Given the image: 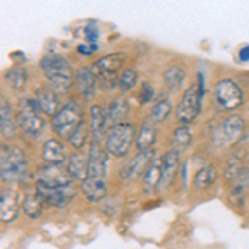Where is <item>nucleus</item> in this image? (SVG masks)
Segmentation results:
<instances>
[{
    "label": "nucleus",
    "instance_id": "obj_1",
    "mask_svg": "<svg viewBox=\"0 0 249 249\" xmlns=\"http://www.w3.org/2000/svg\"><path fill=\"white\" fill-rule=\"evenodd\" d=\"M40 68L47 77L50 88L57 93H68L73 87V68L65 57L48 53L40 60Z\"/></svg>",
    "mask_w": 249,
    "mask_h": 249
},
{
    "label": "nucleus",
    "instance_id": "obj_2",
    "mask_svg": "<svg viewBox=\"0 0 249 249\" xmlns=\"http://www.w3.org/2000/svg\"><path fill=\"white\" fill-rule=\"evenodd\" d=\"M0 170H2V181L7 183H25L29 179V163L27 156L18 146L2 144L0 153Z\"/></svg>",
    "mask_w": 249,
    "mask_h": 249
},
{
    "label": "nucleus",
    "instance_id": "obj_3",
    "mask_svg": "<svg viewBox=\"0 0 249 249\" xmlns=\"http://www.w3.org/2000/svg\"><path fill=\"white\" fill-rule=\"evenodd\" d=\"M83 123V111L78 102L70 100L50 118V126L55 135L68 140Z\"/></svg>",
    "mask_w": 249,
    "mask_h": 249
},
{
    "label": "nucleus",
    "instance_id": "obj_4",
    "mask_svg": "<svg viewBox=\"0 0 249 249\" xmlns=\"http://www.w3.org/2000/svg\"><path fill=\"white\" fill-rule=\"evenodd\" d=\"M124 63V55L123 53H108L105 57L98 58L91 65L96 80L105 90H113L115 87H118L120 82V70H122Z\"/></svg>",
    "mask_w": 249,
    "mask_h": 249
},
{
    "label": "nucleus",
    "instance_id": "obj_5",
    "mask_svg": "<svg viewBox=\"0 0 249 249\" xmlns=\"http://www.w3.org/2000/svg\"><path fill=\"white\" fill-rule=\"evenodd\" d=\"M133 142H136L135 126L131 123L124 122L120 124H113L107 135L105 148L110 155L116 158H123L130 153V148Z\"/></svg>",
    "mask_w": 249,
    "mask_h": 249
},
{
    "label": "nucleus",
    "instance_id": "obj_6",
    "mask_svg": "<svg viewBox=\"0 0 249 249\" xmlns=\"http://www.w3.org/2000/svg\"><path fill=\"white\" fill-rule=\"evenodd\" d=\"M40 113L42 111L38 110L35 98H27L22 102V108H20L18 115V126L25 138L37 140L42 135L43 128H45V122H43Z\"/></svg>",
    "mask_w": 249,
    "mask_h": 249
},
{
    "label": "nucleus",
    "instance_id": "obj_7",
    "mask_svg": "<svg viewBox=\"0 0 249 249\" xmlns=\"http://www.w3.org/2000/svg\"><path fill=\"white\" fill-rule=\"evenodd\" d=\"M203 95L204 91L199 88L198 83H193L191 87L186 88V91L183 93L181 102L176 107V120H178V123L188 126V124L198 118L199 111H201Z\"/></svg>",
    "mask_w": 249,
    "mask_h": 249
},
{
    "label": "nucleus",
    "instance_id": "obj_8",
    "mask_svg": "<svg viewBox=\"0 0 249 249\" xmlns=\"http://www.w3.org/2000/svg\"><path fill=\"white\" fill-rule=\"evenodd\" d=\"M214 102L219 111H232L244 102L243 90L231 78L219 80L214 85Z\"/></svg>",
    "mask_w": 249,
    "mask_h": 249
},
{
    "label": "nucleus",
    "instance_id": "obj_9",
    "mask_svg": "<svg viewBox=\"0 0 249 249\" xmlns=\"http://www.w3.org/2000/svg\"><path fill=\"white\" fill-rule=\"evenodd\" d=\"M37 191L42 195V198L45 199V204L53 208H65L70 201H73L75 196H77V190L75 183L65 184V186H42V184H35Z\"/></svg>",
    "mask_w": 249,
    "mask_h": 249
},
{
    "label": "nucleus",
    "instance_id": "obj_10",
    "mask_svg": "<svg viewBox=\"0 0 249 249\" xmlns=\"http://www.w3.org/2000/svg\"><path fill=\"white\" fill-rule=\"evenodd\" d=\"M108 151L102 146L100 140H91L88 148V175L87 178H100L105 179L107 166H108Z\"/></svg>",
    "mask_w": 249,
    "mask_h": 249
},
{
    "label": "nucleus",
    "instance_id": "obj_11",
    "mask_svg": "<svg viewBox=\"0 0 249 249\" xmlns=\"http://www.w3.org/2000/svg\"><path fill=\"white\" fill-rule=\"evenodd\" d=\"M244 120L238 115H231L214 131V142L218 144H234L243 138Z\"/></svg>",
    "mask_w": 249,
    "mask_h": 249
},
{
    "label": "nucleus",
    "instance_id": "obj_12",
    "mask_svg": "<svg viewBox=\"0 0 249 249\" xmlns=\"http://www.w3.org/2000/svg\"><path fill=\"white\" fill-rule=\"evenodd\" d=\"M75 183V179L68 175V171L63 170L62 166H52V164H45L37 171L35 176V184H42V186H65V184Z\"/></svg>",
    "mask_w": 249,
    "mask_h": 249
},
{
    "label": "nucleus",
    "instance_id": "obj_13",
    "mask_svg": "<svg viewBox=\"0 0 249 249\" xmlns=\"http://www.w3.org/2000/svg\"><path fill=\"white\" fill-rule=\"evenodd\" d=\"M155 158V150L151 151H138L130 161H126L123 164L122 171V179H131L135 176H140V175H144V171L148 170V166L151 164Z\"/></svg>",
    "mask_w": 249,
    "mask_h": 249
},
{
    "label": "nucleus",
    "instance_id": "obj_14",
    "mask_svg": "<svg viewBox=\"0 0 249 249\" xmlns=\"http://www.w3.org/2000/svg\"><path fill=\"white\" fill-rule=\"evenodd\" d=\"M20 199H23L20 196L18 191L12 190V188H5L2 190L0 195V218L3 223H12L17 219L20 213Z\"/></svg>",
    "mask_w": 249,
    "mask_h": 249
},
{
    "label": "nucleus",
    "instance_id": "obj_15",
    "mask_svg": "<svg viewBox=\"0 0 249 249\" xmlns=\"http://www.w3.org/2000/svg\"><path fill=\"white\" fill-rule=\"evenodd\" d=\"M96 77L91 67H80L75 73V85L83 100H91L96 95Z\"/></svg>",
    "mask_w": 249,
    "mask_h": 249
},
{
    "label": "nucleus",
    "instance_id": "obj_16",
    "mask_svg": "<svg viewBox=\"0 0 249 249\" xmlns=\"http://www.w3.org/2000/svg\"><path fill=\"white\" fill-rule=\"evenodd\" d=\"M35 102H37L38 110L42 111V115H47V116H50V118L60 110L58 93L48 87L38 88L37 95H35Z\"/></svg>",
    "mask_w": 249,
    "mask_h": 249
},
{
    "label": "nucleus",
    "instance_id": "obj_17",
    "mask_svg": "<svg viewBox=\"0 0 249 249\" xmlns=\"http://www.w3.org/2000/svg\"><path fill=\"white\" fill-rule=\"evenodd\" d=\"M43 208H45V199L37 191V188H32V190L25 191L22 199V210L27 218L38 219L43 214Z\"/></svg>",
    "mask_w": 249,
    "mask_h": 249
},
{
    "label": "nucleus",
    "instance_id": "obj_18",
    "mask_svg": "<svg viewBox=\"0 0 249 249\" xmlns=\"http://www.w3.org/2000/svg\"><path fill=\"white\" fill-rule=\"evenodd\" d=\"M179 158H181V151L175 150V148H170V151L163 156V176H161V183H160L158 190H166L171 184L176 171H178Z\"/></svg>",
    "mask_w": 249,
    "mask_h": 249
},
{
    "label": "nucleus",
    "instance_id": "obj_19",
    "mask_svg": "<svg viewBox=\"0 0 249 249\" xmlns=\"http://www.w3.org/2000/svg\"><path fill=\"white\" fill-rule=\"evenodd\" d=\"M80 191L90 203H100L107 196V183L100 178H85L80 183Z\"/></svg>",
    "mask_w": 249,
    "mask_h": 249
},
{
    "label": "nucleus",
    "instance_id": "obj_20",
    "mask_svg": "<svg viewBox=\"0 0 249 249\" xmlns=\"http://www.w3.org/2000/svg\"><path fill=\"white\" fill-rule=\"evenodd\" d=\"M18 123L15 122L14 111H12L10 103L5 100V96H0V130H2L3 138H14L17 133Z\"/></svg>",
    "mask_w": 249,
    "mask_h": 249
},
{
    "label": "nucleus",
    "instance_id": "obj_21",
    "mask_svg": "<svg viewBox=\"0 0 249 249\" xmlns=\"http://www.w3.org/2000/svg\"><path fill=\"white\" fill-rule=\"evenodd\" d=\"M161 176H163V158L155 156L151 164L148 166V170L143 175V191L144 193H153L160 188L161 183Z\"/></svg>",
    "mask_w": 249,
    "mask_h": 249
},
{
    "label": "nucleus",
    "instance_id": "obj_22",
    "mask_svg": "<svg viewBox=\"0 0 249 249\" xmlns=\"http://www.w3.org/2000/svg\"><path fill=\"white\" fill-rule=\"evenodd\" d=\"M156 138H158V130H156L155 122L144 120L140 131L136 133V148H138V151L155 150Z\"/></svg>",
    "mask_w": 249,
    "mask_h": 249
},
{
    "label": "nucleus",
    "instance_id": "obj_23",
    "mask_svg": "<svg viewBox=\"0 0 249 249\" xmlns=\"http://www.w3.org/2000/svg\"><path fill=\"white\" fill-rule=\"evenodd\" d=\"M42 158L45 164L52 166H62L65 163V146L58 142V140H47L42 148Z\"/></svg>",
    "mask_w": 249,
    "mask_h": 249
},
{
    "label": "nucleus",
    "instance_id": "obj_24",
    "mask_svg": "<svg viewBox=\"0 0 249 249\" xmlns=\"http://www.w3.org/2000/svg\"><path fill=\"white\" fill-rule=\"evenodd\" d=\"M67 171L68 175L71 176L73 179H83L87 178L88 175V155L85 151H73L68 158V163H67Z\"/></svg>",
    "mask_w": 249,
    "mask_h": 249
},
{
    "label": "nucleus",
    "instance_id": "obj_25",
    "mask_svg": "<svg viewBox=\"0 0 249 249\" xmlns=\"http://www.w3.org/2000/svg\"><path fill=\"white\" fill-rule=\"evenodd\" d=\"M90 131H91V136L95 140H100L107 131V126H108V113L105 111V108L100 107V105H93L90 108Z\"/></svg>",
    "mask_w": 249,
    "mask_h": 249
},
{
    "label": "nucleus",
    "instance_id": "obj_26",
    "mask_svg": "<svg viewBox=\"0 0 249 249\" xmlns=\"http://www.w3.org/2000/svg\"><path fill=\"white\" fill-rule=\"evenodd\" d=\"M249 190V170H241L234 178L231 179V199H241Z\"/></svg>",
    "mask_w": 249,
    "mask_h": 249
},
{
    "label": "nucleus",
    "instance_id": "obj_27",
    "mask_svg": "<svg viewBox=\"0 0 249 249\" xmlns=\"http://www.w3.org/2000/svg\"><path fill=\"white\" fill-rule=\"evenodd\" d=\"M218 178V170L214 166H203L201 170L196 171L195 178H193V184L198 190H206Z\"/></svg>",
    "mask_w": 249,
    "mask_h": 249
},
{
    "label": "nucleus",
    "instance_id": "obj_28",
    "mask_svg": "<svg viewBox=\"0 0 249 249\" xmlns=\"http://www.w3.org/2000/svg\"><path fill=\"white\" fill-rule=\"evenodd\" d=\"M128 115V103L123 96L120 98H115L113 102L110 103V110H108V118L111 120L113 124H120L124 123V118Z\"/></svg>",
    "mask_w": 249,
    "mask_h": 249
},
{
    "label": "nucleus",
    "instance_id": "obj_29",
    "mask_svg": "<svg viewBox=\"0 0 249 249\" xmlns=\"http://www.w3.org/2000/svg\"><path fill=\"white\" fill-rule=\"evenodd\" d=\"M191 143V130L188 126H178L175 131H173V138H171V148L181 151L184 148H188Z\"/></svg>",
    "mask_w": 249,
    "mask_h": 249
},
{
    "label": "nucleus",
    "instance_id": "obj_30",
    "mask_svg": "<svg viewBox=\"0 0 249 249\" xmlns=\"http://www.w3.org/2000/svg\"><path fill=\"white\" fill-rule=\"evenodd\" d=\"M5 80L10 83V87L14 88V90H23V87H25V83H27V71H25V68H22V67H15V68H12V70H9L5 73Z\"/></svg>",
    "mask_w": 249,
    "mask_h": 249
},
{
    "label": "nucleus",
    "instance_id": "obj_31",
    "mask_svg": "<svg viewBox=\"0 0 249 249\" xmlns=\"http://www.w3.org/2000/svg\"><path fill=\"white\" fill-rule=\"evenodd\" d=\"M171 110H173V107H171L170 100H161V102L155 103L153 108H151V111H150L151 122L163 123L164 120H166L168 116L171 115Z\"/></svg>",
    "mask_w": 249,
    "mask_h": 249
},
{
    "label": "nucleus",
    "instance_id": "obj_32",
    "mask_svg": "<svg viewBox=\"0 0 249 249\" xmlns=\"http://www.w3.org/2000/svg\"><path fill=\"white\" fill-rule=\"evenodd\" d=\"M163 78H164V83H166L170 88H176L178 85H181V82L184 78V68L179 65L168 67L163 75Z\"/></svg>",
    "mask_w": 249,
    "mask_h": 249
},
{
    "label": "nucleus",
    "instance_id": "obj_33",
    "mask_svg": "<svg viewBox=\"0 0 249 249\" xmlns=\"http://www.w3.org/2000/svg\"><path fill=\"white\" fill-rule=\"evenodd\" d=\"M136 82H138V75L133 68H124V70L120 73V82H118V88L122 93H128L131 90Z\"/></svg>",
    "mask_w": 249,
    "mask_h": 249
},
{
    "label": "nucleus",
    "instance_id": "obj_34",
    "mask_svg": "<svg viewBox=\"0 0 249 249\" xmlns=\"http://www.w3.org/2000/svg\"><path fill=\"white\" fill-rule=\"evenodd\" d=\"M88 130H90V124L87 126V123L83 122L82 124H80L78 130L75 131L70 138H68V143H70L77 151H80L87 144V142H88Z\"/></svg>",
    "mask_w": 249,
    "mask_h": 249
},
{
    "label": "nucleus",
    "instance_id": "obj_35",
    "mask_svg": "<svg viewBox=\"0 0 249 249\" xmlns=\"http://www.w3.org/2000/svg\"><path fill=\"white\" fill-rule=\"evenodd\" d=\"M155 96V90L153 87L150 85V82H142V85H140V91H138V100L140 103H148L151 102Z\"/></svg>",
    "mask_w": 249,
    "mask_h": 249
},
{
    "label": "nucleus",
    "instance_id": "obj_36",
    "mask_svg": "<svg viewBox=\"0 0 249 249\" xmlns=\"http://www.w3.org/2000/svg\"><path fill=\"white\" fill-rule=\"evenodd\" d=\"M85 37H87V43H90V45H96L95 42L98 40V30L93 29V27H87Z\"/></svg>",
    "mask_w": 249,
    "mask_h": 249
},
{
    "label": "nucleus",
    "instance_id": "obj_37",
    "mask_svg": "<svg viewBox=\"0 0 249 249\" xmlns=\"http://www.w3.org/2000/svg\"><path fill=\"white\" fill-rule=\"evenodd\" d=\"M96 48H98L96 45H90V47H87V45H78V47H77V50H78V53H82V55H85V57H88V55L93 53Z\"/></svg>",
    "mask_w": 249,
    "mask_h": 249
},
{
    "label": "nucleus",
    "instance_id": "obj_38",
    "mask_svg": "<svg viewBox=\"0 0 249 249\" xmlns=\"http://www.w3.org/2000/svg\"><path fill=\"white\" fill-rule=\"evenodd\" d=\"M239 60H241V62H249V45L241 48V52H239Z\"/></svg>",
    "mask_w": 249,
    "mask_h": 249
}]
</instances>
